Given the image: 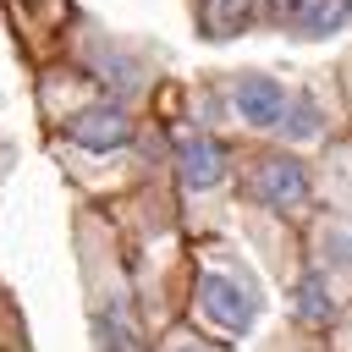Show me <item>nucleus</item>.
I'll return each mask as SVG.
<instances>
[{
    "mask_svg": "<svg viewBox=\"0 0 352 352\" xmlns=\"http://www.w3.org/2000/svg\"><path fill=\"white\" fill-rule=\"evenodd\" d=\"M248 192L264 204V209H302L308 204V170L286 154H264L248 176Z\"/></svg>",
    "mask_w": 352,
    "mask_h": 352,
    "instance_id": "1",
    "label": "nucleus"
},
{
    "mask_svg": "<svg viewBox=\"0 0 352 352\" xmlns=\"http://www.w3.org/2000/svg\"><path fill=\"white\" fill-rule=\"evenodd\" d=\"M198 308L220 324V330H248L253 324V297H248V286L242 280H231V275H220V270H204V280H198Z\"/></svg>",
    "mask_w": 352,
    "mask_h": 352,
    "instance_id": "2",
    "label": "nucleus"
},
{
    "mask_svg": "<svg viewBox=\"0 0 352 352\" xmlns=\"http://www.w3.org/2000/svg\"><path fill=\"white\" fill-rule=\"evenodd\" d=\"M66 138L82 143V148H94V154H104V148H121V143L132 138V121H126L121 104H88V110L72 116Z\"/></svg>",
    "mask_w": 352,
    "mask_h": 352,
    "instance_id": "3",
    "label": "nucleus"
},
{
    "mask_svg": "<svg viewBox=\"0 0 352 352\" xmlns=\"http://www.w3.org/2000/svg\"><path fill=\"white\" fill-rule=\"evenodd\" d=\"M231 104H236V116H242L248 126H280V116H286V88H280L275 77H236Z\"/></svg>",
    "mask_w": 352,
    "mask_h": 352,
    "instance_id": "4",
    "label": "nucleus"
},
{
    "mask_svg": "<svg viewBox=\"0 0 352 352\" xmlns=\"http://www.w3.org/2000/svg\"><path fill=\"white\" fill-rule=\"evenodd\" d=\"M176 170H182V182H187L192 192H204V187H214V182L226 176V148H220L214 138L192 132V138L176 143Z\"/></svg>",
    "mask_w": 352,
    "mask_h": 352,
    "instance_id": "5",
    "label": "nucleus"
},
{
    "mask_svg": "<svg viewBox=\"0 0 352 352\" xmlns=\"http://www.w3.org/2000/svg\"><path fill=\"white\" fill-rule=\"evenodd\" d=\"M253 11H258V0H198V22H204L209 38L242 33V28L253 22Z\"/></svg>",
    "mask_w": 352,
    "mask_h": 352,
    "instance_id": "6",
    "label": "nucleus"
},
{
    "mask_svg": "<svg viewBox=\"0 0 352 352\" xmlns=\"http://www.w3.org/2000/svg\"><path fill=\"white\" fill-rule=\"evenodd\" d=\"M297 314H302L308 324H319V319H330V314H336V297H330V280H324L319 270L297 280Z\"/></svg>",
    "mask_w": 352,
    "mask_h": 352,
    "instance_id": "7",
    "label": "nucleus"
},
{
    "mask_svg": "<svg viewBox=\"0 0 352 352\" xmlns=\"http://www.w3.org/2000/svg\"><path fill=\"white\" fill-rule=\"evenodd\" d=\"M346 16H352V0H314L308 11H297V28L302 33H336Z\"/></svg>",
    "mask_w": 352,
    "mask_h": 352,
    "instance_id": "8",
    "label": "nucleus"
},
{
    "mask_svg": "<svg viewBox=\"0 0 352 352\" xmlns=\"http://www.w3.org/2000/svg\"><path fill=\"white\" fill-rule=\"evenodd\" d=\"M99 352H143V341L121 314H104L99 319Z\"/></svg>",
    "mask_w": 352,
    "mask_h": 352,
    "instance_id": "9",
    "label": "nucleus"
},
{
    "mask_svg": "<svg viewBox=\"0 0 352 352\" xmlns=\"http://www.w3.org/2000/svg\"><path fill=\"white\" fill-rule=\"evenodd\" d=\"M280 121H286V116H280ZM286 132H292V138H314V132H319V110H314V99H297Z\"/></svg>",
    "mask_w": 352,
    "mask_h": 352,
    "instance_id": "10",
    "label": "nucleus"
},
{
    "mask_svg": "<svg viewBox=\"0 0 352 352\" xmlns=\"http://www.w3.org/2000/svg\"><path fill=\"white\" fill-rule=\"evenodd\" d=\"M176 352H220V346H204V341H187V346H176Z\"/></svg>",
    "mask_w": 352,
    "mask_h": 352,
    "instance_id": "11",
    "label": "nucleus"
}]
</instances>
